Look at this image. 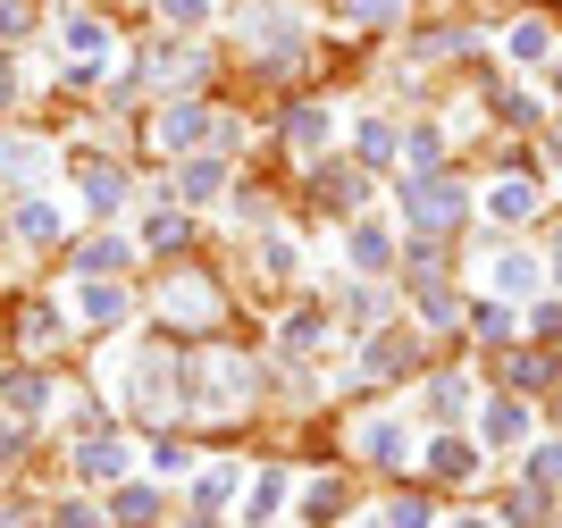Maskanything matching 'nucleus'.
<instances>
[{
	"mask_svg": "<svg viewBox=\"0 0 562 528\" xmlns=\"http://www.w3.org/2000/svg\"><path fill=\"white\" fill-rule=\"evenodd\" d=\"M513 50H520V59H546V25H538V18L513 25Z\"/></svg>",
	"mask_w": 562,
	"mask_h": 528,
	"instance_id": "19",
	"label": "nucleus"
},
{
	"mask_svg": "<svg viewBox=\"0 0 562 528\" xmlns=\"http://www.w3.org/2000/svg\"><path fill=\"white\" fill-rule=\"evenodd\" d=\"M412 218H420V227H453V218H462V184H446V177L412 184Z\"/></svg>",
	"mask_w": 562,
	"mask_h": 528,
	"instance_id": "1",
	"label": "nucleus"
},
{
	"mask_svg": "<svg viewBox=\"0 0 562 528\" xmlns=\"http://www.w3.org/2000/svg\"><path fill=\"white\" fill-rule=\"evenodd\" d=\"M18 327H25V345H50V336H59V311H43V302H34Z\"/></svg>",
	"mask_w": 562,
	"mask_h": 528,
	"instance_id": "14",
	"label": "nucleus"
},
{
	"mask_svg": "<svg viewBox=\"0 0 562 528\" xmlns=\"http://www.w3.org/2000/svg\"><path fill=\"white\" fill-rule=\"evenodd\" d=\"M554 285H562V244H554Z\"/></svg>",
	"mask_w": 562,
	"mask_h": 528,
	"instance_id": "29",
	"label": "nucleus"
},
{
	"mask_svg": "<svg viewBox=\"0 0 562 528\" xmlns=\"http://www.w3.org/2000/svg\"><path fill=\"white\" fill-rule=\"evenodd\" d=\"M186 528H218V520H186Z\"/></svg>",
	"mask_w": 562,
	"mask_h": 528,
	"instance_id": "30",
	"label": "nucleus"
},
{
	"mask_svg": "<svg viewBox=\"0 0 562 528\" xmlns=\"http://www.w3.org/2000/svg\"><path fill=\"white\" fill-rule=\"evenodd\" d=\"M285 135H294V151H319V143H328V110H294Z\"/></svg>",
	"mask_w": 562,
	"mask_h": 528,
	"instance_id": "7",
	"label": "nucleus"
},
{
	"mask_svg": "<svg viewBox=\"0 0 562 528\" xmlns=\"http://www.w3.org/2000/svg\"><path fill=\"white\" fill-rule=\"evenodd\" d=\"M328 512H345V486L319 479V486H311V520H328Z\"/></svg>",
	"mask_w": 562,
	"mask_h": 528,
	"instance_id": "18",
	"label": "nucleus"
},
{
	"mask_svg": "<svg viewBox=\"0 0 562 528\" xmlns=\"http://www.w3.org/2000/svg\"><path fill=\"white\" fill-rule=\"evenodd\" d=\"M143 244H186V218H177V210H160V218L143 227Z\"/></svg>",
	"mask_w": 562,
	"mask_h": 528,
	"instance_id": "17",
	"label": "nucleus"
},
{
	"mask_svg": "<svg viewBox=\"0 0 562 528\" xmlns=\"http://www.w3.org/2000/svg\"><path fill=\"white\" fill-rule=\"evenodd\" d=\"M395 528H428V504H420V495H403V504H395Z\"/></svg>",
	"mask_w": 562,
	"mask_h": 528,
	"instance_id": "26",
	"label": "nucleus"
},
{
	"mask_svg": "<svg viewBox=\"0 0 562 528\" xmlns=\"http://www.w3.org/2000/svg\"><path fill=\"white\" fill-rule=\"evenodd\" d=\"M495 285H504V294H520V285H529V252H504V260H495Z\"/></svg>",
	"mask_w": 562,
	"mask_h": 528,
	"instance_id": "15",
	"label": "nucleus"
},
{
	"mask_svg": "<svg viewBox=\"0 0 562 528\" xmlns=\"http://www.w3.org/2000/svg\"><path fill=\"white\" fill-rule=\"evenodd\" d=\"M43 378H34V369H18V378H9V412H43Z\"/></svg>",
	"mask_w": 562,
	"mask_h": 528,
	"instance_id": "11",
	"label": "nucleus"
},
{
	"mask_svg": "<svg viewBox=\"0 0 562 528\" xmlns=\"http://www.w3.org/2000/svg\"><path fill=\"white\" fill-rule=\"evenodd\" d=\"M285 345H319V311H294V319H285Z\"/></svg>",
	"mask_w": 562,
	"mask_h": 528,
	"instance_id": "20",
	"label": "nucleus"
},
{
	"mask_svg": "<svg viewBox=\"0 0 562 528\" xmlns=\"http://www.w3.org/2000/svg\"><path fill=\"white\" fill-rule=\"evenodd\" d=\"M18 235H34V244H43V235H59V218H50L43 202H25V210H18Z\"/></svg>",
	"mask_w": 562,
	"mask_h": 528,
	"instance_id": "16",
	"label": "nucleus"
},
{
	"mask_svg": "<svg viewBox=\"0 0 562 528\" xmlns=\"http://www.w3.org/2000/svg\"><path fill=\"white\" fill-rule=\"evenodd\" d=\"M386 252H395L386 227H352V269H386Z\"/></svg>",
	"mask_w": 562,
	"mask_h": 528,
	"instance_id": "8",
	"label": "nucleus"
},
{
	"mask_svg": "<svg viewBox=\"0 0 562 528\" xmlns=\"http://www.w3.org/2000/svg\"><path fill=\"white\" fill-rule=\"evenodd\" d=\"M68 43H76V50H110V34H101L93 18H76V25H68Z\"/></svg>",
	"mask_w": 562,
	"mask_h": 528,
	"instance_id": "23",
	"label": "nucleus"
},
{
	"mask_svg": "<svg viewBox=\"0 0 562 528\" xmlns=\"http://www.w3.org/2000/svg\"><path fill=\"white\" fill-rule=\"evenodd\" d=\"M160 9H168L177 25H202V9H211V0H160Z\"/></svg>",
	"mask_w": 562,
	"mask_h": 528,
	"instance_id": "27",
	"label": "nucleus"
},
{
	"mask_svg": "<svg viewBox=\"0 0 562 528\" xmlns=\"http://www.w3.org/2000/svg\"><path fill=\"white\" fill-rule=\"evenodd\" d=\"M0 92H9V76H0Z\"/></svg>",
	"mask_w": 562,
	"mask_h": 528,
	"instance_id": "32",
	"label": "nucleus"
},
{
	"mask_svg": "<svg viewBox=\"0 0 562 528\" xmlns=\"http://www.w3.org/2000/svg\"><path fill=\"white\" fill-rule=\"evenodd\" d=\"M0 528H34V520H25V512H9V520H0Z\"/></svg>",
	"mask_w": 562,
	"mask_h": 528,
	"instance_id": "28",
	"label": "nucleus"
},
{
	"mask_svg": "<svg viewBox=\"0 0 562 528\" xmlns=\"http://www.w3.org/2000/svg\"><path fill=\"white\" fill-rule=\"evenodd\" d=\"M529 479H562V445H538V461H529Z\"/></svg>",
	"mask_w": 562,
	"mask_h": 528,
	"instance_id": "25",
	"label": "nucleus"
},
{
	"mask_svg": "<svg viewBox=\"0 0 562 528\" xmlns=\"http://www.w3.org/2000/svg\"><path fill=\"white\" fill-rule=\"evenodd\" d=\"M117 520H151V486H126V495H117Z\"/></svg>",
	"mask_w": 562,
	"mask_h": 528,
	"instance_id": "21",
	"label": "nucleus"
},
{
	"mask_svg": "<svg viewBox=\"0 0 562 528\" xmlns=\"http://www.w3.org/2000/svg\"><path fill=\"white\" fill-rule=\"evenodd\" d=\"M211 193H218V160H193L186 168V202H211Z\"/></svg>",
	"mask_w": 562,
	"mask_h": 528,
	"instance_id": "13",
	"label": "nucleus"
},
{
	"mask_svg": "<svg viewBox=\"0 0 562 528\" xmlns=\"http://www.w3.org/2000/svg\"><path fill=\"white\" fill-rule=\"evenodd\" d=\"M85 202H93V210H101V218H110V210H117V202H126V177H117V168H110V160H85Z\"/></svg>",
	"mask_w": 562,
	"mask_h": 528,
	"instance_id": "3",
	"label": "nucleus"
},
{
	"mask_svg": "<svg viewBox=\"0 0 562 528\" xmlns=\"http://www.w3.org/2000/svg\"><path fill=\"white\" fill-rule=\"evenodd\" d=\"M85 319H93V327H117V319H126V294L93 277V285H85Z\"/></svg>",
	"mask_w": 562,
	"mask_h": 528,
	"instance_id": "6",
	"label": "nucleus"
},
{
	"mask_svg": "<svg viewBox=\"0 0 562 528\" xmlns=\"http://www.w3.org/2000/svg\"><path fill=\"white\" fill-rule=\"evenodd\" d=\"M529 202H538V193H529V184H495V193H487V210H495V218H529Z\"/></svg>",
	"mask_w": 562,
	"mask_h": 528,
	"instance_id": "9",
	"label": "nucleus"
},
{
	"mask_svg": "<svg viewBox=\"0 0 562 528\" xmlns=\"http://www.w3.org/2000/svg\"><path fill=\"white\" fill-rule=\"evenodd\" d=\"M428 470H437V479H470V445H437Z\"/></svg>",
	"mask_w": 562,
	"mask_h": 528,
	"instance_id": "12",
	"label": "nucleus"
},
{
	"mask_svg": "<svg viewBox=\"0 0 562 528\" xmlns=\"http://www.w3.org/2000/svg\"><path fill=\"white\" fill-rule=\"evenodd\" d=\"M117 470H126V445H117V437L76 445V479H117Z\"/></svg>",
	"mask_w": 562,
	"mask_h": 528,
	"instance_id": "2",
	"label": "nucleus"
},
{
	"mask_svg": "<svg viewBox=\"0 0 562 528\" xmlns=\"http://www.w3.org/2000/svg\"><path fill=\"white\" fill-rule=\"evenodd\" d=\"M76 269H85V277H110V269H126V244H110V235H101V244H85V260H76Z\"/></svg>",
	"mask_w": 562,
	"mask_h": 528,
	"instance_id": "10",
	"label": "nucleus"
},
{
	"mask_svg": "<svg viewBox=\"0 0 562 528\" xmlns=\"http://www.w3.org/2000/svg\"><path fill=\"white\" fill-rule=\"evenodd\" d=\"M479 428H487L495 445H520V437H529V412H520V403H487V419H479Z\"/></svg>",
	"mask_w": 562,
	"mask_h": 528,
	"instance_id": "5",
	"label": "nucleus"
},
{
	"mask_svg": "<svg viewBox=\"0 0 562 528\" xmlns=\"http://www.w3.org/2000/svg\"><path fill=\"white\" fill-rule=\"evenodd\" d=\"M352 143H361V160H386V151H395V135H386V126H361Z\"/></svg>",
	"mask_w": 562,
	"mask_h": 528,
	"instance_id": "22",
	"label": "nucleus"
},
{
	"mask_svg": "<svg viewBox=\"0 0 562 528\" xmlns=\"http://www.w3.org/2000/svg\"><path fill=\"white\" fill-rule=\"evenodd\" d=\"M462 528H487V520H462Z\"/></svg>",
	"mask_w": 562,
	"mask_h": 528,
	"instance_id": "31",
	"label": "nucleus"
},
{
	"mask_svg": "<svg viewBox=\"0 0 562 528\" xmlns=\"http://www.w3.org/2000/svg\"><path fill=\"white\" fill-rule=\"evenodd\" d=\"M345 9H352V18H370V25H386V18L403 9V0H345Z\"/></svg>",
	"mask_w": 562,
	"mask_h": 528,
	"instance_id": "24",
	"label": "nucleus"
},
{
	"mask_svg": "<svg viewBox=\"0 0 562 528\" xmlns=\"http://www.w3.org/2000/svg\"><path fill=\"white\" fill-rule=\"evenodd\" d=\"M202 126H211V117L193 110V101H177V110H168V117H160V126H151V135H160V151H186V143H193V135H202Z\"/></svg>",
	"mask_w": 562,
	"mask_h": 528,
	"instance_id": "4",
	"label": "nucleus"
}]
</instances>
